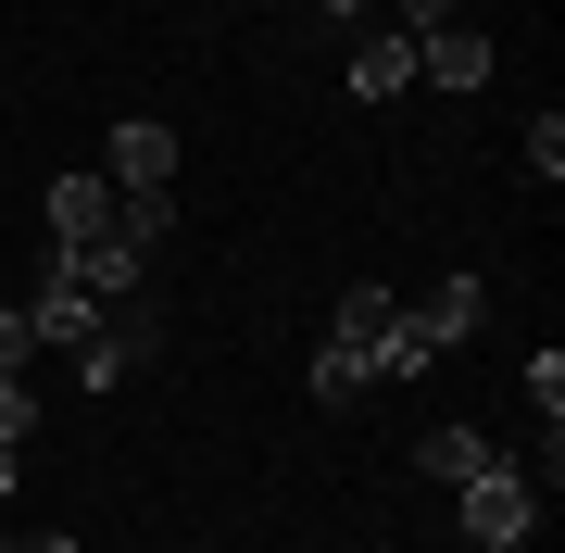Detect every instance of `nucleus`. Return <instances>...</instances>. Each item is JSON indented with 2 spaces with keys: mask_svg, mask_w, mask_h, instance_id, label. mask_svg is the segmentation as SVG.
Segmentation results:
<instances>
[{
  "mask_svg": "<svg viewBox=\"0 0 565 553\" xmlns=\"http://www.w3.org/2000/svg\"><path fill=\"white\" fill-rule=\"evenodd\" d=\"M452 515H465V541H478V553H515L527 529H541V466L490 453V466H478V478L452 491Z\"/></svg>",
  "mask_w": 565,
  "mask_h": 553,
  "instance_id": "1",
  "label": "nucleus"
},
{
  "mask_svg": "<svg viewBox=\"0 0 565 553\" xmlns=\"http://www.w3.org/2000/svg\"><path fill=\"white\" fill-rule=\"evenodd\" d=\"M139 365H151V302H102L76 340V390H126Z\"/></svg>",
  "mask_w": 565,
  "mask_h": 553,
  "instance_id": "2",
  "label": "nucleus"
},
{
  "mask_svg": "<svg viewBox=\"0 0 565 553\" xmlns=\"http://www.w3.org/2000/svg\"><path fill=\"white\" fill-rule=\"evenodd\" d=\"M51 252H88V240H126V226H114V177H51ZM126 252H139V240H126Z\"/></svg>",
  "mask_w": 565,
  "mask_h": 553,
  "instance_id": "3",
  "label": "nucleus"
},
{
  "mask_svg": "<svg viewBox=\"0 0 565 553\" xmlns=\"http://www.w3.org/2000/svg\"><path fill=\"white\" fill-rule=\"evenodd\" d=\"M102 177L114 189H177V126H163V114H126L114 139H102Z\"/></svg>",
  "mask_w": 565,
  "mask_h": 553,
  "instance_id": "4",
  "label": "nucleus"
},
{
  "mask_svg": "<svg viewBox=\"0 0 565 553\" xmlns=\"http://www.w3.org/2000/svg\"><path fill=\"white\" fill-rule=\"evenodd\" d=\"M415 76L427 88H452V102H465V88H490V25H440V39H415Z\"/></svg>",
  "mask_w": 565,
  "mask_h": 553,
  "instance_id": "5",
  "label": "nucleus"
},
{
  "mask_svg": "<svg viewBox=\"0 0 565 553\" xmlns=\"http://www.w3.org/2000/svg\"><path fill=\"white\" fill-rule=\"evenodd\" d=\"M352 102H403V88H415V39H390V25H364V39H352Z\"/></svg>",
  "mask_w": 565,
  "mask_h": 553,
  "instance_id": "6",
  "label": "nucleus"
},
{
  "mask_svg": "<svg viewBox=\"0 0 565 553\" xmlns=\"http://www.w3.org/2000/svg\"><path fill=\"white\" fill-rule=\"evenodd\" d=\"M63 277H76L88 302H139V277H151V252H126V240H88V252H63Z\"/></svg>",
  "mask_w": 565,
  "mask_h": 553,
  "instance_id": "7",
  "label": "nucleus"
},
{
  "mask_svg": "<svg viewBox=\"0 0 565 553\" xmlns=\"http://www.w3.org/2000/svg\"><path fill=\"white\" fill-rule=\"evenodd\" d=\"M88 315H102V302H88V289L51 265V277H39V302H25V328H39V352H76V340H88Z\"/></svg>",
  "mask_w": 565,
  "mask_h": 553,
  "instance_id": "8",
  "label": "nucleus"
},
{
  "mask_svg": "<svg viewBox=\"0 0 565 553\" xmlns=\"http://www.w3.org/2000/svg\"><path fill=\"white\" fill-rule=\"evenodd\" d=\"M390 315H403V289H390V277H340V315H327V340H364V352H377V340H390Z\"/></svg>",
  "mask_w": 565,
  "mask_h": 553,
  "instance_id": "9",
  "label": "nucleus"
},
{
  "mask_svg": "<svg viewBox=\"0 0 565 553\" xmlns=\"http://www.w3.org/2000/svg\"><path fill=\"white\" fill-rule=\"evenodd\" d=\"M478 315H490V277H440V289L415 302V328H427V340L452 352V340H478Z\"/></svg>",
  "mask_w": 565,
  "mask_h": 553,
  "instance_id": "10",
  "label": "nucleus"
},
{
  "mask_svg": "<svg viewBox=\"0 0 565 553\" xmlns=\"http://www.w3.org/2000/svg\"><path fill=\"white\" fill-rule=\"evenodd\" d=\"M490 453H503V440H490V428H427V440H415V466L440 478V491H465V478H478Z\"/></svg>",
  "mask_w": 565,
  "mask_h": 553,
  "instance_id": "11",
  "label": "nucleus"
},
{
  "mask_svg": "<svg viewBox=\"0 0 565 553\" xmlns=\"http://www.w3.org/2000/svg\"><path fill=\"white\" fill-rule=\"evenodd\" d=\"M377 390V352L364 340H315V403H364Z\"/></svg>",
  "mask_w": 565,
  "mask_h": 553,
  "instance_id": "12",
  "label": "nucleus"
},
{
  "mask_svg": "<svg viewBox=\"0 0 565 553\" xmlns=\"http://www.w3.org/2000/svg\"><path fill=\"white\" fill-rule=\"evenodd\" d=\"M114 226L139 252H163V240H177V189H114Z\"/></svg>",
  "mask_w": 565,
  "mask_h": 553,
  "instance_id": "13",
  "label": "nucleus"
},
{
  "mask_svg": "<svg viewBox=\"0 0 565 553\" xmlns=\"http://www.w3.org/2000/svg\"><path fill=\"white\" fill-rule=\"evenodd\" d=\"M515 390H527V415H541V440H553V428H565V352H527Z\"/></svg>",
  "mask_w": 565,
  "mask_h": 553,
  "instance_id": "14",
  "label": "nucleus"
},
{
  "mask_svg": "<svg viewBox=\"0 0 565 553\" xmlns=\"http://www.w3.org/2000/svg\"><path fill=\"white\" fill-rule=\"evenodd\" d=\"M527 177H541V189L565 177V114H527Z\"/></svg>",
  "mask_w": 565,
  "mask_h": 553,
  "instance_id": "15",
  "label": "nucleus"
},
{
  "mask_svg": "<svg viewBox=\"0 0 565 553\" xmlns=\"http://www.w3.org/2000/svg\"><path fill=\"white\" fill-rule=\"evenodd\" d=\"M452 13H465V0H390V39H440Z\"/></svg>",
  "mask_w": 565,
  "mask_h": 553,
  "instance_id": "16",
  "label": "nucleus"
},
{
  "mask_svg": "<svg viewBox=\"0 0 565 553\" xmlns=\"http://www.w3.org/2000/svg\"><path fill=\"white\" fill-rule=\"evenodd\" d=\"M39 365V328H25V302H0V377H25Z\"/></svg>",
  "mask_w": 565,
  "mask_h": 553,
  "instance_id": "17",
  "label": "nucleus"
},
{
  "mask_svg": "<svg viewBox=\"0 0 565 553\" xmlns=\"http://www.w3.org/2000/svg\"><path fill=\"white\" fill-rule=\"evenodd\" d=\"M0 553H76V529H25V541H0Z\"/></svg>",
  "mask_w": 565,
  "mask_h": 553,
  "instance_id": "18",
  "label": "nucleus"
},
{
  "mask_svg": "<svg viewBox=\"0 0 565 553\" xmlns=\"http://www.w3.org/2000/svg\"><path fill=\"white\" fill-rule=\"evenodd\" d=\"M315 13H327V25H364V13H377V0H315Z\"/></svg>",
  "mask_w": 565,
  "mask_h": 553,
  "instance_id": "19",
  "label": "nucleus"
},
{
  "mask_svg": "<svg viewBox=\"0 0 565 553\" xmlns=\"http://www.w3.org/2000/svg\"><path fill=\"white\" fill-rule=\"evenodd\" d=\"M0 491H13V440H0Z\"/></svg>",
  "mask_w": 565,
  "mask_h": 553,
  "instance_id": "20",
  "label": "nucleus"
}]
</instances>
